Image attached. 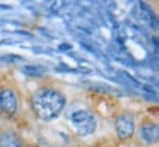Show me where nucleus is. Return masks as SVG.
<instances>
[{
  "mask_svg": "<svg viewBox=\"0 0 159 147\" xmlns=\"http://www.w3.org/2000/svg\"><path fill=\"white\" fill-rule=\"evenodd\" d=\"M65 108V99L61 93L50 88H41L33 96V109L43 121L55 119Z\"/></svg>",
  "mask_w": 159,
  "mask_h": 147,
  "instance_id": "f257e3e1",
  "label": "nucleus"
},
{
  "mask_svg": "<svg viewBox=\"0 0 159 147\" xmlns=\"http://www.w3.org/2000/svg\"><path fill=\"white\" fill-rule=\"evenodd\" d=\"M71 122L74 124L80 136H90L96 130V118L89 110H75L71 115Z\"/></svg>",
  "mask_w": 159,
  "mask_h": 147,
  "instance_id": "f03ea898",
  "label": "nucleus"
},
{
  "mask_svg": "<svg viewBox=\"0 0 159 147\" xmlns=\"http://www.w3.org/2000/svg\"><path fill=\"white\" fill-rule=\"evenodd\" d=\"M115 128H116V134L121 140H127L134 134V118L130 113H124L116 118L115 122Z\"/></svg>",
  "mask_w": 159,
  "mask_h": 147,
  "instance_id": "7ed1b4c3",
  "label": "nucleus"
},
{
  "mask_svg": "<svg viewBox=\"0 0 159 147\" xmlns=\"http://www.w3.org/2000/svg\"><path fill=\"white\" fill-rule=\"evenodd\" d=\"M18 106L16 96L12 90H0V110H3L5 113H15Z\"/></svg>",
  "mask_w": 159,
  "mask_h": 147,
  "instance_id": "20e7f679",
  "label": "nucleus"
},
{
  "mask_svg": "<svg viewBox=\"0 0 159 147\" xmlns=\"http://www.w3.org/2000/svg\"><path fill=\"white\" fill-rule=\"evenodd\" d=\"M140 137L144 143L152 144V143L158 141L159 137V128L156 124H144L140 130Z\"/></svg>",
  "mask_w": 159,
  "mask_h": 147,
  "instance_id": "39448f33",
  "label": "nucleus"
},
{
  "mask_svg": "<svg viewBox=\"0 0 159 147\" xmlns=\"http://www.w3.org/2000/svg\"><path fill=\"white\" fill-rule=\"evenodd\" d=\"M22 72L28 77H41L46 74V68L39 66V65H25L22 66Z\"/></svg>",
  "mask_w": 159,
  "mask_h": 147,
  "instance_id": "423d86ee",
  "label": "nucleus"
},
{
  "mask_svg": "<svg viewBox=\"0 0 159 147\" xmlns=\"http://www.w3.org/2000/svg\"><path fill=\"white\" fill-rule=\"evenodd\" d=\"M0 147H22L19 143L13 138V137H3L2 138V143H0Z\"/></svg>",
  "mask_w": 159,
  "mask_h": 147,
  "instance_id": "0eeeda50",
  "label": "nucleus"
},
{
  "mask_svg": "<svg viewBox=\"0 0 159 147\" xmlns=\"http://www.w3.org/2000/svg\"><path fill=\"white\" fill-rule=\"evenodd\" d=\"M2 60H5V62H21L22 60V57H18V56H5L2 57Z\"/></svg>",
  "mask_w": 159,
  "mask_h": 147,
  "instance_id": "6e6552de",
  "label": "nucleus"
},
{
  "mask_svg": "<svg viewBox=\"0 0 159 147\" xmlns=\"http://www.w3.org/2000/svg\"><path fill=\"white\" fill-rule=\"evenodd\" d=\"M61 49H69V46L68 44H63V46H61Z\"/></svg>",
  "mask_w": 159,
  "mask_h": 147,
  "instance_id": "1a4fd4ad",
  "label": "nucleus"
}]
</instances>
